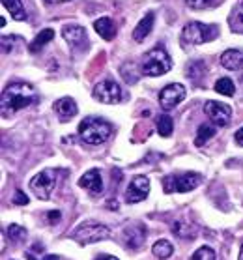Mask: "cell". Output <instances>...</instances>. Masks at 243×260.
<instances>
[{"instance_id": "1", "label": "cell", "mask_w": 243, "mask_h": 260, "mask_svg": "<svg viewBox=\"0 0 243 260\" xmlns=\"http://www.w3.org/2000/svg\"><path fill=\"white\" fill-rule=\"evenodd\" d=\"M38 98L36 88L28 83H10L2 92V101H0V109H2V116L10 118L13 114L26 109L32 105Z\"/></svg>"}, {"instance_id": "2", "label": "cell", "mask_w": 243, "mask_h": 260, "mask_svg": "<svg viewBox=\"0 0 243 260\" xmlns=\"http://www.w3.org/2000/svg\"><path fill=\"white\" fill-rule=\"evenodd\" d=\"M113 133V127L107 120L99 118V116H86L79 125V137L81 141L86 144H103Z\"/></svg>"}, {"instance_id": "3", "label": "cell", "mask_w": 243, "mask_h": 260, "mask_svg": "<svg viewBox=\"0 0 243 260\" xmlns=\"http://www.w3.org/2000/svg\"><path fill=\"white\" fill-rule=\"evenodd\" d=\"M172 58L168 56L163 47H155L144 54L143 62H141V73L148 75V77H161L166 71H170Z\"/></svg>"}, {"instance_id": "4", "label": "cell", "mask_w": 243, "mask_h": 260, "mask_svg": "<svg viewBox=\"0 0 243 260\" xmlns=\"http://www.w3.org/2000/svg\"><path fill=\"white\" fill-rule=\"evenodd\" d=\"M219 36V28L215 24H204L198 21L187 23L182 30V43L184 45H200V43L212 42Z\"/></svg>"}, {"instance_id": "5", "label": "cell", "mask_w": 243, "mask_h": 260, "mask_svg": "<svg viewBox=\"0 0 243 260\" xmlns=\"http://www.w3.org/2000/svg\"><path fill=\"white\" fill-rule=\"evenodd\" d=\"M56 183H58V171L45 169L30 180V189L34 191V195L40 201H49L53 191L56 189Z\"/></svg>"}, {"instance_id": "6", "label": "cell", "mask_w": 243, "mask_h": 260, "mask_svg": "<svg viewBox=\"0 0 243 260\" xmlns=\"http://www.w3.org/2000/svg\"><path fill=\"white\" fill-rule=\"evenodd\" d=\"M202 183V176L196 172H187V174H170L165 176L163 180V187L166 193H187L198 187Z\"/></svg>"}, {"instance_id": "7", "label": "cell", "mask_w": 243, "mask_h": 260, "mask_svg": "<svg viewBox=\"0 0 243 260\" xmlns=\"http://www.w3.org/2000/svg\"><path fill=\"white\" fill-rule=\"evenodd\" d=\"M111 238V231L105 225H97V223H84L73 232V240L81 245H88V243L101 242Z\"/></svg>"}, {"instance_id": "8", "label": "cell", "mask_w": 243, "mask_h": 260, "mask_svg": "<svg viewBox=\"0 0 243 260\" xmlns=\"http://www.w3.org/2000/svg\"><path fill=\"white\" fill-rule=\"evenodd\" d=\"M185 98V86L180 83L166 84L165 88L159 92V105L163 111H172L174 107H178Z\"/></svg>"}, {"instance_id": "9", "label": "cell", "mask_w": 243, "mask_h": 260, "mask_svg": "<svg viewBox=\"0 0 243 260\" xmlns=\"http://www.w3.org/2000/svg\"><path fill=\"white\" fill-rule=\"evenodd\" d=\"M94 98L101 103H118L122 100V90L116 83H114L113 79H105V81H101V83L95 84L94 88Z\"/></svg>"}, {"instance_id": "10", "label": "cell", "mask_w": 243, "mask_h": 260, "mask_svg": "<svg viewBox=\"0 0 243 260\" xmlns=\"http://www.w3.org/2000/svg\"><path fill=\"white\" fill-rule=\"evenodd\" d=\"M204 113H206L207 118L212 120V124H215L217 127L228 125L232 118V109L225 103H219V101H207L204 105Z\"/></svg>"}, {"instance_id": "11", "label": "cell", "mask_w": 243, "mask_h": 260, "mask_svg": "<svg viewBox=\"0 0 243 260\" xmlns=\"http://www.w3.org/2000/svg\"><path fill=\"white\" fill-rule=\"evenodd\" d=\"M150 193V180L146 176H135L131 180L125 191V202L127 204H136L143 202Z\"/></svg>"}, {"instance_id": "12", "label": "cell", "mask_w": 243, "mask_h": 260, "mask_svg": "<svg viewBox=\"0 0 243 260\" xmlns=\"http://www.w3.org/2000/svg\"><path fill=\"white\" fill-rule=\"evenodd\" d=\"M62 38H64L73 49L83 47L84 43L88 42L86 30H84L83 26H79V24H65L64 28H62Z\"/></svg>"}, {"instance_id": "13", "label": "cell", "mask_w": 243, "mask_h": 260, "mask_svg": "<svg viewBox=\"0 0 243 260\" xmlns=\"http://www.w3.org/2000/svg\"><path fill=\"white\" fill-rule=\"evenodd\" d=\"M79 185L83 189H88L92 195H101L103 193V178H101V172L97 169H90L79 180Z\"/></svg>"}, {"instance_id": "14", "label": "cell", "mask_w": 243, "mask_h": 260, "mask_svg": "<svg viewBox=\"0 0 243 260\" xmlns=\"http://www.w3.org/2000/svg\"><path fill=\"white\" fill-rule=\"evenodd\" d=\"M54 113L58 114V118L62 122H67V120H72L75 114H77V103L72 100V98H60L56 103L53 105Z\"/></svg>"}, {"instance_id": "15", "label": "cell", "mask_w": 243, "mask_h": 260, "mask_svg": "<svg viewBox=\"0 0 243 260\" xmlns=\"http://www.w3.org/2000/svg\"><path fill=\"white\" fill-rule=\"evenodd\" d=\"M221 64L226 70H243V49H228L221 54Z\"/></svg>"}, {"instance_id": "16", "label": "cell", "mask_w": 243, "mask_h": 260, "mask_svg": "<svg viewBox=\"0 0 243 260\" xmlns=\"http://www.w3.org/2000/svg\"><path fill=\"white\" fill-rule=\"evenodd\" d=\"M154 21H155V13L154 12L146 13V15L138 21L135 30H133V40H135V42H143L144 38L152 32V28H154Z\"/></svg>"}, {"instance_id": "17", "label": "cell", "mask_w": 243, "mask_h": 260, "mask_svg": "<svg viewBox=\"0 0 243 260\" xmlns=\"http://www.w3.org/2000/svg\"><path fill=\"white\" fill-rule=\"evenodd\" d=\"M172 232H174L178 238H182V240H195L198 229H196L193 223H189V221H182V219H178V221L172 223Z\"/></svg>"}, {"instance_id": "18", "label": "cell", "mask_w": 243, "mask_h": 260, "mask_svg": "<svg viewBox=\"0 0 243 260\" xmlns=\"http://www.w3.org/2000/svg\"><path fill=\"white\" fill-rule=\"evenodd\" d=\"M94 28L103 40H113L114 36H116V26H114V23L109 17L97 19L94 23Z\"/></svg>"}, {"instance_id": "19", "label": "cell", "mask_w": 243, "mask_h": 260, "mask_svg": "<svg viewBox=\"0 0 243 260\" xmlns=\"http://www.w3.org/2000/svg\"><path fill=\"white\" fill-rule=\"evenodd\" d=\"M53 38H54V30L53 28H43L42 32L36 36V40L28 45L30 53H38V51H42V49L45 47L49 42H53Z\"/></svg>"}, {"instance_id": "20", "label": "cell", "mask_w": 243, "mask_h": 260, "mask_svg": "<svg viewBox=\"0 0 243 260\" xmlns=\"http://www.w3.org/2000/svg\"><path fill=\"white\" fill-rule=\"evenodd\" d=\"M2 6L6 8L15 21H24L26 19V10H24L21 0H2Z\"/></svg>"}, {"instance_id": "21", "label": "cell", "mask_w": 243, "mask_h": 260, "mask_svg": "<svg viewBox=\"0 0 243 260\" xmlns=\"http://www.w3.org/2000/svg\"><path fill=\"white\" fill-rule=\"evenodd\" d=\"M144 229L143 226H131V229H125V242H127V245L133 249H136L141 243L144 242Z\"/></svg>"}, {"instance_id": "22", "label": "cell", "mask_w": 243, "mask_h": 260, "mask_svg": "<svg viewBox=\"0 0 243 260\" xmlns=\"http://www.w3.org/2000/svg\"><path fill=\"white\" fill-rule=\"evenodd\" d=\"M154 254L157 256V258L165 260L168 258V256H172V253H174V247H172V243L168 242V240H157V242L154 243Z\"/></svg>"}, {"instance_id": "23", "label": "cell", "mask_w": 243, "mask_h": 260, "mask_svg": "<svg viewBox=\"0 0 243 260\" xmlns=\"http://www.w3.org/2000/svg\"><path fill=\"white\" fill-rule=\"evenodd\" d=\"M215 127L210 124H202L200 127H198V133H196V139H195V144L196 146H202V144H206L212 137L215 135Z\"/></svg>"}, {"instance_id": "24", "label": "cell", "mask_w": 243, "mask_h": 260, "mask_svg": "<svg viewBox=\"0 0 243 260\" xmlns=\"http://www.w3.org/2000/svg\"><path fill=\"white\" fill-rule=\"evenodd\" d=\"M230 28L234 32H241L243 34V0H239V4L230 15Z\"/></svg>"}, {"instance_id": "25", "label": "cell", "mask_w": 243, "mask_h": 260, "mask_svg": "<svg viewBox=\"0 0 243 260\" xmlns=\"http://www.w3.org/2000/svg\"><path fill=\"white\" fill-rule=\"evenodd\" d=\"M6 236H8V240H12L13 243H21L26 240V229L13 223V225H10L6 229Z\"/></svg>"}, {"instance_id": "26", "label": "cell", "mask_w": 243, "mask_h": 260, "mask_svg": "<svg viewBox=\"0 0 243 260\" xmlns=\"http://www.w3.org/2000/svg\"><path fill=\"white\" fill-rule=\"evenodd\" d=\"M157 131H159L161 137H168L174 131V122H172L170 116H166V114H161L159 118H157Z\"/></svg>"}, {"instance_id": "27", "label": "cell", "mask_w": 243, "mask_h": 260, "mask_svg": "<svg viewBox=\"0 0 243 260\" xmlns=\"http://www.w3.org/2000/svg\"><path fill=\"white\" fill-rule=\"evenodd\" d=\"M204 71H206V64H204L202 60H193V62H189L187 68H185V73H187L189 79H198Z\"/></svg>"}, {"instance_id": "28", "label": "cell", "mask_w": 243, "mask_h": 260, "mask_svg": "<svg viewBox=\"0 0 243 260\" xmlns=\"http://www.w3.org/2000/svg\"><path fill=\"white\" fill-rule=\"evenodd\" d=\"M215 92H219L223 95H234L236 92V86L232 83V79L228 77H221L217 83H215Z\"/></svg>"}, {"instance_id": "29", "label": "cell", "mask_w": 243, "mask_h": 260, "mask_svg": "<svg viewBox=\"0 0 243 260\" xmlns=\"http://www.w3.org/2000/svg\"><path fill=\"white\" fill-rule=\"evenodd\" d=\"M187 6L191 10H207V8H214L217 4H221L223 0H185Z\"/></svg>"}, {"instance_id": "30", "label": "cell", "mask_w": 243, "mask_h": 260, "mask_svg": "<svg viewBox=\"0 0 243 260\" xmlns=\"http://www.w3.org/2000/svg\"><path fill=\"white\" fill-rule=\"evenodd\" d=\"M193 260H217L215 256V251L207 245H202L200 249H196L195 254H193Z\"/></svg>"}, {"instance_id": "31", "label": "cell", "mask_w": 243, "mask_h": 260, "mask_svg": "<svg viewBox=\"0 0 243 260\" xmlns=\"http://www.w3.org/2000/svg\"><path fill=\"white\" fill-rule=\"evenodd\" d=\"M15 42H21V38H17V36H4L2 38V53L4 54H10L13 51V43Z\"/></svg>"}, {"instance_id": "32", "label": "cell", "mask_w": 243, "mask_h": 260, "mask_svg": "<svg viewBox=\"0 0 243 260\" xmlns=\"http://www.w3.org/2000/svg\"><path fill=\"white\" fill-rule=\"evenodd\" d=\"M13 204H28V197L24 195L23 191H15V195H13Z\"/></svg>"}, {"instance_id": "33", "label": "cell", "mask_w": 243, "mask_h": 260, "mask_svg": "<svg viewBox=\"0 0 243 260\" xmlns=\"http://www.w3.org/2000/svg\"><path fill=\"white\" fill-rule=\"evenodd\" d=\"M45 217H47V221L51 223V225H54V223H58L60 219H62V213H60L58 210H54V212H47Z\"/></svg>"}, {"instance_id": "34", "label": "cell", "mask_w": 243, "mask_h": 260, "mask_svg": "<svg viewBox=\"0 0 243 260\" xmlns=\"http://www.w3.org/2000/svg\"><path fill=\"white\" fill-rule=\"evenodd\" d=\"M234 141H236L239 146H243V127H239V129L236 131V135H234Z\"/></svg>"}, {"instance_id": "35", "label": "cell", "mask_w": 243, "mask_h": 260, "mask_svg": "<svg viewBox=\"0 0 243 260\" xmlns=\"http://www.w3.org/2000/svg\"><path fill=\"white\" fill-rule=\"evenodd\" d=\"M47 4H62V2H70V0H45Z\"/></svg>"}, {"instance_id": "36", "label": "cell", "mask_w": 243, "mask_h": 260, "mask_svg": "<svg viewBox=\"0 0 243 260\" xmlns=\"http://www.w3.org/2000/svg\"><path fill=\"white\" fill-rule=\"evenodd\" d=\"M97 260H118L116 256H99Z\"/></svg>"}, {"instance_id": "37", "label": "cell", "mask_w": 243, "mask_h": 260, "mask_svg": "<svg viewBox=\"0 0 243 260\" xmlns=\"http://www.w3.org/2000/svg\"><path fill=\"white\" fill-rule=\"evenodd\" d=\"M45 260H58V256H54V254H49V256H45Z\"/></svg>"}, {"instance_id": "38", "label": "cell", "mask_w": 243, "mask_h": 260, "mask_svg": "<svg viewBox=\"0 0 243 260\" xmlns=\"http://www.w3.org/2000/svg\"><path fill=\"white\" fill-rule=\"evenodd\" d=\"M237 260H243V245H241V251H239V256H237Z\"/></svg>"}, {"instance_id": "39", "label": "cell", "mask_w": 243, "mask_h": 260, "mask_svg": "<svg viewBox=\"0 0 243 260\" xmlns=\"http://www.w3.org/2000/svg\"><path fill=\"white\" fill-rule=\"evenodd\" d=\"M26 258H28V260H36V258H34V256H32V254H30V253L26 254Z\"/></svg>"}]
</instances>
